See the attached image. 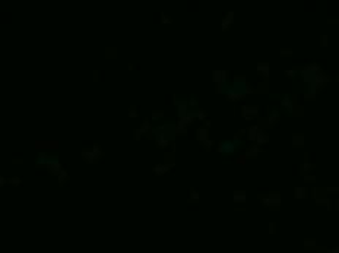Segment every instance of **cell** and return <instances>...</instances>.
Masks as SVG:
<instances>
[{
	"mask_svg": "<svg viewBox=\"0 0 339 253\" xmlns=\"http://www.w3.org/2000/svg\"><path fill=\"white\" fill-rule=\"evenodd\" d=\"M295 73H297V70H295V69H288V70H285V76H287V78H289V79H291V78H294V76H295Z\"/></svg>",
	"mask_w": 339,
	"mask_h": 253,
	"instance_id": "obj_31",
	"label": "cell"
},
{
	"mask_svg": "<svg viewBox=\"0 0 339 253\" xmlns=\"http://www.w3.org/2000/svg\"><path fill=\"white\" fill-rule=\"evenodd\" d=\"M228 81V70H221V84H225Z\"/></svg>",
	"mask_w": 339,
	"mask_h": 253,
	"instance_id": "obj_28",
	"label": "cell"
},
{
	"mask_svg": "<svg viewBox=\"0 0 339 253\" xmlns=\"http://www.w3.org/2000/svg\"><path fill=\"white\" fill-rule=\"evenodd\" d=\"M127 114H129V117H132V119H135V117H137V116H139V113H137V110H136V107H130Z\"/></svg>",
	"mask_w": 339,
	"mask_h": 253,
	"instance_id": "obj_27",
	"label": "cell"
},
{
	"mask_svg": "<svg viewBox=\"0 0 339 253\" xmlns=\"http://www.w3.org/2000/svg\"><path fill=\"white\" fill-rule=\"evenodd\" d=\"M256 69H257V72L262 75V78H268L269 76V73H271V64L269 63H266V62H260V63H257V66H256Z\"/></svg>",
	"mask_w": 339,
	"mask_h": 253,
	"instance_id": "obj_6",
	"label": "cell"
},
{
	"mask_svg": "<svg viewBox=\"0 0 339 253\" xmlns=\"http://www.w3.org/2000/svg\"><path fill=\"white\" fill-rule=\"evenodd\" d=\"M212 79L215 84H221V70H213L212 72Z\"/></svg>",
	"mask_w": 339,
	"mask_h": 253,
	"instance_id": "obj_25",
	"label": "cell"
},
{
	"mask_svg": "<svg viewBox=\"0 0 339 253\" xmlns=\"http://www.w3.org/2000/svg\"><path fill=\"white\" fill-rule=\"evenodd\" d=\"M133 135H135V139H136V140H139L140 136H143V133L140 132V129H135V130H133Z\"/></svg>",
	"mask_w": 339,
	"mask_h": 253,
	"instance_id": "obj_34",
	"label": "cell"
},
{
	"mask_svg": "<svg viewBox=\"0 0 339 253\" xmlns=\"http://www.w3.org/2000/svg\"><path fill=\"white\" fill-rule=\"evenodd\" d=\"M327 253H339V247H336V249H330Z\"/></svg>",
	"mask_w": 339,
	"mask_h": 253,
	"instance_id": "obj_42",
	"label": "cell"
},
{
	"mask_svg": "<svg viewBox=\"0 0 339 253\" xmlns=\"http://www.w3.org/2000/svg\"><path fill=\"white\" fill-rule=\"evenodd\" d=\"M241 114L243 117H256L259 114V108L256 105H243L241 107Z\"/></svg>",
	"mask_w": 339,
	"mask_h": 253,
	"instance_id": "obj_4",
	"label": "cell"
},
{
	"mask_svg": "<svg viewBox=\"0 0 339 253\" xmlns=\"http://www.w3.org/2000/svg\"><path fill=\"white\" fill-rule=\"evenodd\" d=\"M234 12H228L227 13V16H225L224 19H222V22H221V28H222V31H228V28L233 25V22H234Z\"/></svg>",
	"mask_w": 339,
	"mask_h": 253,
	"instance_id": "obj_7",
	"label": "cell"
},
{
	"mask_svg": "<svg viewBox=\"0 0 339 253\" xmlns=\"http://www.w3.org/2000/svg\"><path fill=\"white\" fill-rule=\"evenodd\" d=\"M208 136H209V129H206L205 126H203V127H199V129L196 130V139H197L199 142L208 140Z\"/></svg>",
	"mask_w": 339,
	"mask_h": 253,
	"instance_id": "obj_10",
	"label": "cell"
},
{
	"mask_svg": "<svg viewBox=\"0 0 339 253\" xmlns=\"http://www.w3.org/2000/svg\"><path fill=\"white\" fill-rule=\"evenodd\" d=\"M5 185H8V178H5L3 176H0V187H3Z\"/></svg>",
	"mask_w": 339,
	"mask_h": 253,
	"instance_id": "obj_39",
	"label": "cell"
},
{
	"mask_svg": "<svg viewBox=\"0 0 339 253\" xmlns=\"http://www.w3.org/2000/svg\"><path fill=\"white\" fill-rule=\"evenodd\" d=\"M205 127H206V129L211 127V122H209V120H205Z\"/></svg>",
	"mask_w": 339,
	"mask_h": 253,
	"instance_id": "obj_44",
	"label": "cell"
},
{
	"mask_svg": "<svg viewBox=\"0 0 339 253\" xmlns=\"http://www.w3.org/2000/svg\"><path fill=\"white\" fill-rule=\"evenodd\" d=\"M326 192H327V193L336 195V193H339V187H326Z\"/></svg>",
	"mask_w": 339,
	"mask_h": 253,
	"instance_id": "obj_36",
	"label": "cell"
},
{
	"mask_svg": "<svg viewBox=\"0 0 339 253\" xmlns=\"http://www.w3.org/2000/svg\"><path fill=\"white\" fill-rule=\"evenodd\" d=\"M304 135H301V133H297V135H292V147H303L304 145Z\"/></svg>",
	"mask_w": 339,
	"mask_h": 253,
	"instance_id": "obj_13",
	"label": "cell"
},
{
	"mask_svg": "<svg viewBox=\"0 0 339 253\" xmlns=\"http://www.w3.org/2000/svg\"><path fill=\"white\" fill-rule=\"evenodd\" d=\"M314 98H316V95H313V94H310V92L304 94V100H314Z\"/></svg>",
	"mask_w": 339,
	"mask_h": 253,
	"instance_id": "obj_40",
	"label": "cell"
},
{
	"mask_svg": "<svg viewBox=\"0 0 339 253\" xmlns=\"http://www.w3.org/2000/svg\"><path fill=\"white\" fill-rule=\"evenodd\" d=\"M311 168H314V165L313 164H309V162H304V164H301V170H303V171H310Z\"/></svg>",
	"mask_w": 339,
	"mask_h": 253,
	"instance_id": "obj_30",
	"label": "cell"
},
{
	"mask_svg": "<svg viewBox=\"0 0 339 253\" xmlns=\"http://www.w3.org/2000/svg\"><path fill=\"white\" fill-rule=\"evenodd\" d=\"M91 149H92V152H94V154L97 155V158H98V160H99V158H101V157L104 155V152H102V149H101V147L98 145V143H95V145H94V147H92Z\"/></svg>",
	"mask_w": 339,
	"mask_h": 253,
	"instance_id": "obj_23",
	"label": "cell"
},
{
	"mask_svg": "<svg viewBox=\"0 0 339 253\" xmlns=\"http://www.w3.org/2000/svg\"><path fill=\"white\" fill-rule=\"evenodd\" d=\"M292 101L294 100H291V95H284V98H282V101H281V104H282V107H285L287 110L289 111V113H292L294 111V105H292Z\"/></svg>",
	"mask_w": 339,
	"mask_h": 253,
	"instance_id": "obj_12",
	"label": "cell"
},
{
	"mask_svg": "<svg viewBox=\"0 0 339 253\" xmlns=\"http://www.w3.org/2000/svg\"><path fill=\"white\" fill-rule=\"evenodd\" d=\"M57 180H59V185H63L64 182H67V180H69V174H67V171H66V170H63V171L57 176Z\"/></svg>",
	"mask_w": 339,
	"mask_h": 253,
	"instance_id": "obj_22",
	"label": "cell"
},
{
	"mask_svg": "<svg viewBox=\"0 0 339 253\" xmlns=\"http://www.w3.org/2000/svg\"><path fill=\"white\" fill-rule=\"evenodd\" d=\"M173 165H174V164H161V162H159V164H155V165L152 167V171H154V174H157V176H162V174H167Z\"/></svg>",
	"mask_w": 339,
	"mask_h": 253,
	"instance_id": "obj_5",
	"label": "cell"
},
{
	"mask_svg": "<svg viewBox=\"0 0 339 253\" xmlns=\"http://www.w3.org/2000/svg\"><path fill=\"white\" fill-rule=\"evenodd\" d=\"M269 142V135L265 132V130H259V133H257V138H256V145L257 147H262V145H265V143H268Z\"/></svg>",
	"mask_w": 339,
	"mask_h": 253,
	"instance_id": "obj_8",
	"label": "cell"
},
{
	"mask_svg": "<svg viewBox=\"0 0 339 253\" xmlns=\"http://www.w3.org/2000/svg\"><path fill=\"white\" fill-rule=\"evenodd\" d=\"M155 143H157V147H158V148L164 149V148H167V147L170 145V140H168V139H165V138H162V136H157Z\"/></svg>",
	"mask_w": 339,
	"mask_h": 253,
	"instance_id": "obj_18",
	"label": "cell"
},
{
	"mask_svg": "<svg viewBox=\"0 0 339 253\" xmlns=\"http://www.w3.org/2000/svg\"><path fill=\"white\" fill-rule=\"evenodd\" d=\"M260 151H262V149H260L257 145H253V147H250V148L247 149L246 157H247V158H256V157H257V154H259Z\"/></svg>",
	"mask_w": 339,
	"mask_h": 253,
	"instance_id": "obj_16",
	"label": "cell"
},
{
	"mask_svg": "<svg viewBox=\"0 0 339 253\" xmlns=\"http://www.w3.org/2000/svg\"><path fill=\"white\" fill-rule=\"evenodd\" d=\"M21 183H22V178L21 177H18V176H13V177H9L8 178V185H10V186H21Z\"/></svg>",
	"mask_w": 339,
	"mask_h": 253,
	"instance_id": "obj_20",
	"label": "cell"
},
{
	"mask_svg": "<svg viewBox=\"0 0 339 253\" xmlns=\"http://www.w3.org/2000/svg\"><path fill=\"white\" fill-rule=\"evenodd\" d=\"M189 104H190V105H196V104H197V101H196L195 98H192V100L189 101Z\"/></svg>",
	"mask_w": 339,
	"mask_h": 253,
	"instance_id": "obj_43",
	"label": "cell"
},
{
	"mask_svg": "<svg viewBox=\"0 0 339 253\" xmlns=\"http://www.w3.org/2000/svg\"><path fill=\"white\" fill-rule=\"evenodd\" d=\"M259 130H260V127H259L257 124H253V126H250V127L247 129V138H249V140H251V142H256V138H257V133H259Z\"/></svg>",
	"mask_w": 339,
	"mask_h": 253,
	"instance_id": "obj_11",
	"label": "cell"
},
{
	"mask_svg": "<svg viewBox=\"0 0 339 253\" xmlns=\"http://www.w3.org/2000/svg\"><path fill=\"white\" fill-rule=\"evenodd\" d=\"M190 193H192V199H195V200L199 199V193H197L195 189H190Z\"/></svg>",
	"mask_w": 339,
	"mask_h": 253,
	"instance_id": "obj_37",
	"label": "cell"
},
{
	"mask_svg": "<svg viewBox=\"0 0 339 253\" xmlns=\"http://www.w3.org/2000/svg\"><path fill=\"white\" fill-rule=\"evenodd\" d=\"M196 119L197 120H202V122H205V119H206V111L205 110H197V113H196Z\"/></svg>",
	"mask_w": 339,
	"mask_h": 253,
	"instance_id": "obj_26",
	"label": "cell"
},
{
	"mask_svg": "<svg viewBox=\"0 0 339 253\" xmlns=\"http://www.w3.org/2000/svg\"><path fill=\"white\" fill-rule=\"evenodd\" d=\"M82 158H84L86 162H89V164H95V162L98 161V158H97V155L92 152V149H84V151H82Z\"/></svg>",
	"mask_w": 339,
	"mask_h": 253,
	"instance_id": "obj_9",
	"label": "cell"
},
{
	"mask_svg": "<svg viewBox=\"0 0 339 253\" xmlns=\"http://www.w3.org/2000/svg\"><path fill=\"white\" fill-rule=\"evenodd\" d=\"M234 200L235 202H244L246 199H247V193L244 192V190H237V192H234Z\"/></svg>",
	"mask_w": 339,
	"mask_h": 253,
	"instance_id": "obj_19",
	"label": "cell"
},
{
	"mask_svg": "<svg viewBox=\"0 0 339 253\" xmlns=\"http://www.w3.org/2000/svg\"><path fill=\"white\" fill-rule=\"evenodd\" d=\"M225 94H227V98H228L230 101H238V100H241V98H243V95H241V94H238L237 91H234L233 88H228Z\"/></svg>",
	"mask_w": 339,
	"mask_h": 253,
	"instance_id": "obj_14",
	"label": "cell"
},
{
	"mask_svg": "<svg viewBox=\"0 0 339 253\" xmlns=\"http://www.w3.org/2000/svg\"><path fill=\"white\" fill-rule=\"evenodd\" d=\"M164 116H165V113L162 110H155V111H152V114H151V119H152V120H158V119H161Z\"/></svg>",
	"mask_w": 339,
	"mask_h": 253,
	"instance_id": "obj_24",
	"label": "cell"
},
{
	"mask_svg": "<svg viewBox=\"0 0 339 253\" xmlns=\"http://www.w3.org/2000/svg\"><path fill=\"white\" fill-rule=\"evenodd\" d=\"M304 182H309V183L316 182V176H313V174H304Z\"/></svg>",
	"mask_w": 339,
	"mask_h": 253,
	"instance_id": "obj_32",
	"label": "cell"
},
{
	"mask_svg": "<svg viewBox=\"0 0 339 253\" xmlns=\"http://www.w3.org/2000/svg\"><path fill=\"white\" fill-rule=\"evenodd\" d=\"M278 120H279V113H278L276 110H272V111L269 113V116H268V123H269L271 126H273Z\"/></svg>",
	"mask_w": 339,
	"mask_h": 253,
	"instance_id": "obj_17",
	"label": "cell"
},
{
	"mask_svg": "<svg viewBox=\"0 0 339 253\" xmlns=\"http://www.w3.org/2000/svg\"><path fill=\"white\" fill-rule=\"evenodd\" d=\"M281 56H285V57L292 56V50H291V48H282V50H281Z\"/></svg>",
	"mask_w": 339,
	"mask_h": 253,
	"instance_id": "obj_33",
	"label": "cell"
},
{
	"mask_svg": "<svg viewBox=\"0 0 339 253\" xmlns=\"http://www.w3.org/2000/svg\"><path fill=\"white\" fill-rule=\"evenodd\" d=\"M240 142H241V139L237 136V138H234V140H225V142H219L218 143V148H216V151L218 152H224V154H233L235 149H237V147L240 145Z\"/></svg>",
	"mask_w": 339,
	"mask_h": 253,
	"instance_id": "obj_1",
	"label": "cell"
},
{
	"mask_svg": "<svg viewBox=\"0 0 339 253\" xmlns=\"http://www.w3.org/2000/svg\"><path fill=\"white\" fill-rule=\"evenodd\" d=\"M203 143V147L206 148V149H211V147L213 145V140H211V139H208V140H205V142H202Z\"/></svg>",
	"mask_w": 339,
	"mask_h": 253,
	"instance_id": "obj_35",
	"label": "cell"
},
{
	"mask_svg": "<svg viewBox=\"0 0 339 253\" xmlns=\"http://www.w3.org/2000/svg\"><path fill=\"white\" fill-rule=\"evenodd\" d=\"M316 203H317V205H325V203L329 205V202H327L326 199H316Z\"/></svg>",
	"mask_w": 339,
	"mask_h": 253,
	"instance_id": "obj_41",
	"label": "cell"
},
{
	"mask_svg": "<svg viewBox=\"0 0 339 253\" xmlns=\"http://www.w3.org/2000/svg\"><path fill=\"white\" fill-rule=\"evenodd\" d=\"M260 200L265 206H279L281 205V195L279 193H269L268 196H262Z\"/></svg>",
	"mask_w": 339,
	"mask_h": 253,
	"instance_id": "obj_3",
	"label": "cell"
},
{
	"mask_svg": "<svg viewBox=\"0 0 339 253\" xmlns=\"http://www.w3.org/2000/svg\"><path fill=\"white\" fill-rule=\"evenodd\" d=\"M294 196H295V199H306L307 189L306 187H295L294 189Z\"/></svg>",
	"mask_w": 339,
	"mask_h": 253,
	"instance_id": "obj_15",
	"label": "cell"
},
{
	"mask_svg": "<svg viewBox=\"0 0 339 253\" xmlns=\"http://www.w3.org/2000/svg\"><path fill=\"white\" fill-rule=\"evenodd\" d=\"M47 170H48V173L50 174H53V176H59L61 171H63V167H61V164H60V161L57 160V157H51V158H47L46 160V162L43 164Z\"/></svg>",
	"mask_w": 339,
	"mask_h": 253,
	"instance_id": "obj_2",
	"label": "cell"
},
{
	"mask_svg": "<svg viewBox=\"0 0 339 253\" xmlns=\"http://www.w3.org/2000/svg\"><path fill=\"white\" fill-rule=\"evenodd\" d=\"M322 46L323 47H327V35H322Z\"/></svg>",
	"mask_w": 339,
	"mask_h": 253,
	"instance_id": "obj_38",
	"label": "cell"
},
{
	"mask_svg": "<svg viewBox=\"0 0 339 253\" xmlns=\"http://www.w3.org/2000/svg\"><path fill=\"white\" fill-rule=\"evenodd\" d=\"M161 22H162V24H171L173 19H171L168 15H165V13L162 12V13H161Z\"/></svg>",
	"mask_w": 339,
	"mask_h": 253,
	"instance_id": "obj_29",
	"label": "cell"
},
{
	"mask_svg": "<svg viewBox=\"0 0 339 253\" xmlns=\"http://www.w3.org/2000/svg\"><path fill=\"white\" fill-rule=\"evenodd\" d=\"M139 129H140V132H142L143 135H148V136H149V132H151V123H149V120H148V119L143 120V123H142V126H140Z\"/></svg>",
	"mask_w": 339,
	"mask_h": 253,
	"instance_id": "obj_21",
	"label": "cell"
}]
</instances>
